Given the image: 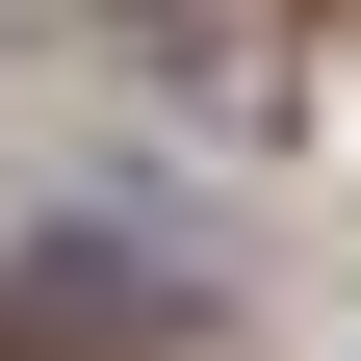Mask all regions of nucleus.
Listing matches in <instances>:
<instances>
[{
    "mask_svg": "<svg viewBox=\"0 0 361 361\" xmlns=\"http://www.w3.org/2000/svg\"><path fill=\"white\" fill-rule=\"evenodd\" d=\"M0 361H207V310H180V258H129V233H52L26 284H0Z\"/></svg>",
    "mask_w": 361,
    "mask_h": 361,
    "instance_id": "obj_1",
    "label": "nucleus"
}]
</instances>
